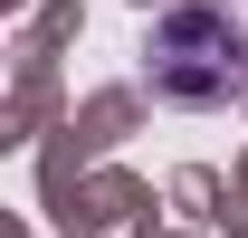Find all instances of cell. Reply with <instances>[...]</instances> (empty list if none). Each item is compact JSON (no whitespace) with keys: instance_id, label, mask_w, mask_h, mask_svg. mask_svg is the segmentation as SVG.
Returning <instances> with one entry per match:
<instances>
[{"instance_id":"obj_1","label":"cell","mask_w":248,"mask_h":238,"mask_svg":"<svg viewBox=\"0 0 248 238\" xmlns=\"http://www.w3.org/2000/svg\"><path fill=\"white\" fill-rule=\"evenodd\" d=\"M153 58H162V86H172V95H219L229 67H239V38H229L219 10H162Z\"/></svg>"}]
</instances>
